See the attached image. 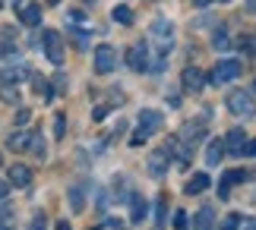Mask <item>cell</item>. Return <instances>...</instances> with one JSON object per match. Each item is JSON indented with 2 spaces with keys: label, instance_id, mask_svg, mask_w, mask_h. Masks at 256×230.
Listing matches in <instances>:
<instances>
[{
  "label": "cell",
  "instance_id": "obj_32",
  "mask_svg": "<svg viewBox=\"0 0 256 230\" xmlns=\"http://www.w3.org/2000/svg\"><path fill=\"white\" fill-rule=\"evenodd\" d=\"M54 88H57V92H64V88H66V79L57 76V79H54Z\"/></svg>",
  "mask_w": 256,
  "mask_h": 230
},
{
  "label": "cell",
  "instance_id": "obj_14",
  "mask_svg": "<svg viewBox=\"0 0 256 230\" xmlns=\"http://www.w3.org/2000/svg\"><path fill=\"white\" fill-rule=\"evenodd\" d=\"M142 218H146V199H142L140 193H133V196H130V221L140 224Z\"/></svg>",
  "mask_w": 256,
  "mask_h": 230
},
{
  "label": "cell",
  "instance_id": "obj_4",
  "mask_svg": "<svg viewBox=\"0 0 256 230\" xmlns=\"http://www.w3.org/2000/svg\"><path fill=\"white\" fill-rule=\"evenodd\" d=\"M44 54H48V60H51L54 66H60L64 63V38H60V32H54V28H48L44 32Z\"/></svg>",
  "mask_w": 256,
  "mask_h": 230
},
{
  "label": "cell",
  "instance_id": "obj_20",
  "mask_svg": "<svg viewBox=\"0 0 256 230\" xmlns=\"http://www.w3.org/2000/svg\"><path fill=\"white\" fill-rule=\"evenodd\" d=\"M26 152H35L38 158L44 155V139H42V133H28V148Z\"/></svg>",
  "mask_w": 256,
  "mask_h": 230
},
{
  "label": "cell",
  "instance_id": "obj_36",
  "mask_svg": "<svg viewBox=\"0 0 256 230\" xmlns=\"http://www.w3.org/2000/svg\"><path fill=\"white\" fill-rule=\"evenodd\" d=\"M244 230H256V218H250V221H244Z\"/></svg>",
  "mask_w": 256,
  "mask_h": 230
},
{
  "label": "cell",
  "instance_id": "obj_17",
  "mask_svg": "<svg viewBox=\"0 0 256 230\" xmlns=\"http://www.w3.org/2000/svg\"><path fill=\"white\" fill-rule=\"evenodd\" d=\"M209 183H212V180L209 177H206V174H193L190 180H186V193H202V189H209Z\"/></svg>",
  "mask_w": 256,
  "mask_h": 230
},
{
  "label": "cell",
  "instance_id": "obj_18",
  "mask_svg": "<svg viewBox=\"0 0 256 230\" xmlns=\"http://www.w3.org/2000/svg\"><path fill=\"white\" fill-rule=\"evenodd\" d=\"M6 148H10V152H26V148H28V133H13L6 139Z\"/></svg>",
  "mask_w": 256,
  "mask_h": 230
},
{
  "label": "cell",
  "instance_id": "obj_29",
  "mask_svg": "<svg viewBox=\"0 0 256 230\" xmlns=\"http://www.w3.org/2000/svg\"><path fill=\"white\" fill-rule=\"evenodd\" d=\"M238 227H240V215H228L222 224V230H238Z\"/></svg>",
  "mask_w": 256,
  "mask_h": 230
},
{
  "label": "cell",
  "instance_id": "obj_43",
  "mask_svg": "<svg viewBox=\"0 0 256 230\" xmlns=\"http://www.w3.org/2000/svg\"><path fill=\"white\" fill-rule=\"evenodd\" d=\"M86 3H88V0H86Z\"/></svg>",
  "mask_w": 256,
  "mask_h": 230
},
{
  "label": "cell",
  "instance_id": "obj_35",
  "mask_svg": "<svg viewBox=\"0 0 256 230\" xmlns=\"http://www.w3.org/2000/svg\"><path fill=\"white\" fill-rule=\"evenodd\" d=\"M108 117V107H95V120H104Z\"/></svg>",
  "mask_w": 256,
  "mask_h": 230
},
{
  "label": "cell",
  "instance_id": "obj_16",
  "mask_svg": "<svg viewBox=\"0 0 256 230\" xmlns=\"http://www.w3.org/2000/svg\"><path fill=\"white\" fill-rule=\"evenodd\" d=\"M222 155H224V145H222V139H215V142H209V152H206V164H209V167H218Z\"/></svg>",
  "mask_w": 256,
  "mask_h": 230
},
{
  "label": "cell",
  "instance_id": "obj_24",
  "mask_svg": "<svg viewBox=\"0 0 256 230\" xmlns=\"http://www.w3.org/2000/svg\"><path fill=\"white\" fill-rule=\"evenodd\" d=\"M164 218H168V199H158V208H155V224L158 227H164Z\"/></svg>",
  "mask_w": 256,
  "mask_h": 230
},
{
  "label": "cell",
  "instance_id": "obj_12",
  "mask_svg": "<svg viewBox=\"0 0 256 230\" xmlns=\"http://www.w3.org/2000/svg\"><path fill=\"white\" fill-rule=\"evenodd\" d=\"M10 183L13 186H28L32 183V171H28L26 164H13L10 167Z\"/></svg>",
  "mask_w": 256,
  "mask_h": 230
},
{
  "label": "cell",
  "instance_id": "obj_40",
  "mask_svg": "<svg viewBox=\"0 0 256 230\" xmlns=\"http://www.w3.org/2000/svg\"><path fill=\"white\" fill-rule=\"evenodd\" d=\"M57 230H73V227L66 224V221H60V224H57Z\"/></svg>",
  "mask_w": 256,
  "mask_h": 230
},
{
  "label": "cell",
  "instance_id": "obj_37",
  "mask_svg": "<svg viewBox=\"0 0 256 230\" xmlns=\"http://www.w3.org/2000/svg\"><path fill=\"white\" fill-rule=\"evenodd\" d=\"M244 152H247V155H256V139H253V142H250L247 148H244Z\"/></svg>",
  "mask_w": 256,
  "mask_h": 230
},
{
  "label": "cell",
  "instance_id": "obj_28",
  "mask_svg": "<svg viewBox=\"0 0 256 230\" xmlns=\"http://www.w3.org/2000/svg\"><path fill=\"white\" fill-rule=\"evenodd\" d=\"M66 133V114H57V120H54V136L60 139Z\"/></svg>",
  "mask_w": 256,
  "mask_h": 230
},
{
  "label": "cell",
  "instance_id": "obj_8",
  "mask_svg": "<svg viewBox=\"0 0 256 230\" xmlns=\"http://www.w3.org/2000/svg\"><path fill=\"white\" fill-rule=\"evenodd\" d=\"M168 161H171V155L162 148V152H152V155H149V161H146V167H149V174H152L155 180H162L164 174H168Z\"/></svg>",
  "mask_w": 256,
  "mask_h": 230
},
{
  "label": "cell",
  "instance_id": "obj_33",
  "mask_svg": "<svg viewBox=\"0 0 256 230\" xmlns=\"http://www.w3.org/2000/svg\"><path fill=\"white\" fill-rule=\"evenodd\" d=\"M6 193H10V183H4V180H0V202L6 199Z\"/></svg>",
  "mask_w": 256,
  "mask_h": 230
},
{
  "label": "cell",
  "instance_id": "obj_11",
  "mask_svg": "<svg viewBox=\"0 0 256 230\" xmlns=\"http://www.w3.org/2000/svg\"><path fill=\"white\" fill-rule=\"evenodd\" d=\"M212 227H215V212H212V205H202L193 215V230H212Z\"/></svg>",
  "mask_w": 256,
  "mask_h": 230
},
{
  "label": "cell",
  "instance_id": "obj_44",
  "mask_svg": "<svg viewBox=\"0 0 256 230\" xmlns=\"http://www.w3.org/2000/svg\"><path fill=\"white\" fill-rule=\"evenodd\" d=\"M98 230H102V227H98Z\"/></svg>",
  "mask_w": 256,
  "mask_h": 230
},
{
  "label": "cell",
  "instance_id": "obj_21",
  "mask_svg": "<svg viewBox=\"0 0 256 230\" xmlns=\"http://www.w3.org/2000/svg\"><path fill=\"white\" fill-rule=\"evenodd\" d=\"M244 177H247V174H228V177H224L222 186H218V199H228V196H231V193H228L231 183H234V180H244Z\"/></svg>",
  "mask_w": 256,
  "mask_h": 230
},
{
  "label": "cell",
  "instance_id": "obj_26",
  "mask_svg": "<svg viewBox=\"0 0 256 230\" xmlns=\"http://www.w3.org/2000/svg\"><path fill=\"white\" fill-rule=\"evenodd\" d=\"M0 98H4L6 104H16V101H19V92H16V85H4V92H0Z\"/></svg>",
  "mask_w": 256,
  "mask_h": 230
},
{
  "label": "cell",
  "instance_id": "obj_34",
  "mask_svg": "<svg viewBox=\"0 0 256 230\" xmlns=\"http://www.w3.org/2000/svg\"><path fill=\"white\" fill-rule=\"evenodd\" d=\"M16 51V44H0V57H4V54H13Z\"/></svg>",
  "mask_w": 256,
  "mask_h": 230
},
{
  "label": "cell",
  "instance_id": "obj_27",
  "mask_svg": "<svg viewBox=\"0 0 256 230\" xmlns=\"http://www.w3.org/2000/svg\"><path fill=\"white\" fill-rule=\"evenodd\" d=\"M228 35H224V32H215V38H212V47H215V51H228Z\"/></svg>",
  "mask_w": 256,
  "mask_h": 230
},
{
  "label": "cell",
  "instance_id": "obj_7",
  "mask_svg": "<svg viewBox=\"0 0 256 230\" xmlns=\"http://www.w3.org/2000/svg\"><path fill=\"white\" fill-rule=\"evenodd\" d=\"M180 85H184V92H202L206 88V73L200 66H186L184 76H180Z\"/></svg>",
  "mask_w": 256,
  "mask_h": 230
},
{
  "label": "cell",
  "instance_id": "obj_3",
  "mask_svg": "<svg viewBox=\"0 0 256 230\" xmlns=\"http://www.w3.org/2000/svg\"><path fill=\"white\" fill-rule=\"evenodd\" d=\"M240 69H244V66L238 63V60H218V66L212 69L209 82H212V85H224V82H231V79H238Z\"/></svg>",
  "mask_w": 256,
  "mask_h": 230
},
{
  "label": "cell",
  "instance_id": "obj_30",
  "mask_svg": "<svg viewBox=\"0 0 256 230\" xmlns=\"http://www.w3.org/2000/svg\"><path fill=\"white\" fill-rule=\"evenodd\" d=\"M186 224H190V221H186V212H174V227L177 230H186Z\"/></svg>",
  "mask_w": 256,
  "mask_h": 230
},
{
  "label": "cell",
  "instance_id": "obj_41",
  "mask_svg": "<svg viewBox=\"0 0 256 230\" xmlns=\"http://www.w3.org/2000/svg\"><path fill=\"white\" fill-rule=\"evenodd\" d=\"M0 230H10V227H6V224H4V221H0Z\"/></svg>",
  "mask_w": 256,
  "mask_h": 230
},
{
  "label": "cell",
  "instance_id": "obj_15",
  "mask_svg": "<svg viewBox=\"0 0 256 230\" xmlns=\"http://www.w3.org/2000/svg\"><path fill=\"white\" fill-rule=\"evenodd\" d=\"M38 22H42V3L22 6V25H38Z\"/></svg>",
  "mask_w": 256,
  "mask_h": 230
},
{
  "label": "cell",
  "instance_id": "obj_13",
  "mask_svg": "<svg viewBox=\"0 0 256 230\" xmlns=\"http://www.w3.org/2000/svg\"><path fill=\"white\" fill-rule=\"evenodd\" d=\"M26 76H28L26 66H4V69H0V82H4V85H16L19 79H26Z\"/></svg>",
  "mask_w": 256,
  "mask_h": 230
},
{
  "label": "cell",
  "instance_id": "obj_31",
  "mask_svg": "<svg viewBox=\"0 0 256 230\" xmlns=\"http://www.w3.org/2000/svg\"><path fill=\"white\" fill-rule=\"evenodd\" d=\"M28 120H32V114H28V111H19V114H16V123H19V126H26Z\"/></svg>",
  "mask_w": 256,
  "mask_h": 230
},
{
  "label": "cell",
  "instance_id": "obj_2",
  "mask_svg": "<svg viewBox=\"0 0 256 230\" xmlns=\"http://www.w3.org/2000/svg\"><path fill=\"white\" fill-rule=\"evenodd\" d=\"M228 111L234 117H244V120H250L256 117V98L250 92H231L228 95Z\"/></svg>",
  "mask_w": 256,
  "mask_h": 230
},
{
  "label": "cell",
  "instance_id": "obj_23",
  "mask_svg": "<svg viewBox=\"0 0 256 230\" xmlns=\"http://www.w3.org/2000/svg\"><path fill=\"white\" fill-rule=\"evenodd\" d=\"M238 44H240V51H244V54H256V35H240V38H238Z\"/></svg>",
  "mask_w": 256,
  "mask_h": 230
},
{
  "label": "cell",
  "instance_id": "obj_22",
  "mask_svg": "<svg viewBox=\"0 0 256 230\" xmlns=\"http://www.w3.org/2000/svg\"><path fill=\"white\" fill-rule=\"evenodd\" d=\"M32 82H35V88H38V95H42L44 101H51V98H54V92H51V82H44L42 76H32Z\"/></svg>",
  "mask_w": 256,
  "mask_h": 230
},
{
  "label": "cell",
  "instance_id": "obj_9",
  "mask_svg": "<svg viewBox=\"0 0 256 230\" xmlns=\"http://www.w3.org/2000/svg\"><path fill=\"white\" fill-rule=\"evenodd\" d=\"M222 145H224V152H231V155H244V148H247V136H244V129H231V133L222 139Z\"/></svg>",
  "mask_w": 256,
  "mask_h": 230
},
{
  "label": "cell",
  "instance_id": "obj_10",
  "mask_svg": "<svg viewBox=\"0 0 256 230\" xmlns=\"http://www.w3.org/2000/svg\"><path fill=\"white\" fill-rule=\"evenodd\" d=\"M164 152H168V155H174L180 164H190V161H193V152H190V145H186L184 139H168Z\"/></svg>",
  "mask_w": 256,
  "mask_h": 230
},
{
  "label": "cell",
  "instance_id": "obj_1",
  "mask_svg": "<svg viewBox=\"0 0 256 230\" xmlns=\"http://www.w3.org/2000/svg\"><path fill=\"white\" fill-rule=\"evenodd\" d=\"M162 129V114L158 111H142L140 114V126H136V133L130 136V145H142L146 139L152 133H158Z\"/></svg>",
  "mask_w": 256,
  "mask_h": 230
},
{
  "label": "cell",
  "instance_id": "obj_42",
  "mask_svg": "<svg viewBox=\"0 0 256 230\" xmlns=\"http://www.w3.org/2000/svg\"><path fill=\"white\" fill-rule=\"evenodd\" d=\"M253 92H256V85H253Z\"/></svg>",
  "mask_w": 256,
  "mask_h": 230
},
{
  "label": "cell",
  "instance_id": "obj_39",
  "mask_svg": "<svg viewBox=\"0 0 256 230\" xmlns=\"http://www.w3.org/2000/svg\"><path fill=\"white\" fill-rule=\"evenodd\" d=\"M193 3H196V6H209L212 0H193Z\"/></svg>",
  "mask_w": 256,
  "mask_h": 230
},
{
  "label": "cell",
  "instance_id": "obj_38",
  "mask_svg": "<svg viewBox=\"0 0 256 230\" xmlns=\"http://www.w3.org/2000/svg\"><path fill=\"white\" fill-rule=\"evenodd\" d=\"M35 230H44V218H38V221H35Z\"/></svg>",
  "mask_w": 256,
  "mask_h": 230
},
{
  "label": "cell",
  "instance_id": "obj_25",
  "mask_svg": "<svg viewBox=\"0 0 256 230\" xmlns=\"http://www.w3.org/2000/svg\"><path fill=\"white\" fill-rule=\"evenodd\" d=\"M70 205H73V212H82L86 199H82V189H80V186H73V189H70Z\"/></svg>",
  "mask_w": 256,
  "mask_h": 230
},
{
  "label": "cell",
  "instance_id": "obj_6",
  "mask_svg": "<svg viewBox=\"0 0 256 230\" xmlns=\"http://www.w3.org/2000/svg\"><path fill=\"white\" fill-rule=\"evenodd\" d=\"M126 66L136 69V73H142V69H149V44H133L130 51H126Z\"/></svg>",
  "mask_w": 256,
  "mask_h": 230
},
{
  "label": "cell",
  "instance_id": "obj_19",
  "mask_svg": "<svg viewBox=\"0 0 256 230\" xmlns=\"http://www.w3.org/2000/svg\"><path fill=\"white\" fill-rule=\"evenodd\" d=\"M114 22H120V25H133V9L130 6H114Z\"/></svg>",
  "mask_w": 256,
  "mask_h": 230
},
{
  "label": "cell",
  "instance_id": "obj_5",
  "mask_svg": "<svg viewBox=\"0 0 256 230\" xmlns=\"http://www.w3.org/2000/svg\"><path fill=\"white\" fill-rule=\"evenodd\" d=\"M117 66V51L111 44H98L95 47V73H111V69Z\"/></svg>",
  "mask_w": 256,
  "mask_h": 230
}]
</instances>
